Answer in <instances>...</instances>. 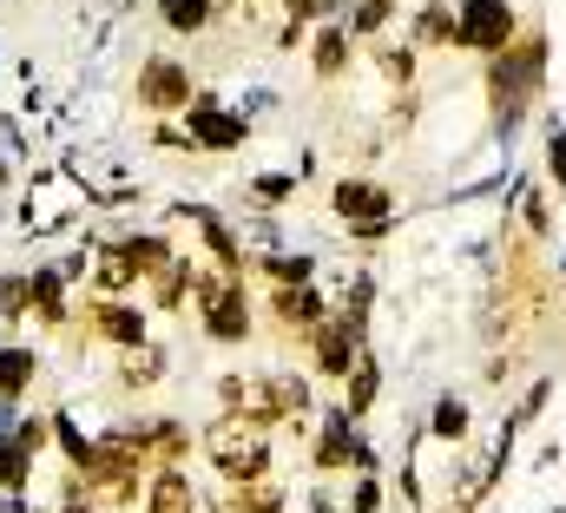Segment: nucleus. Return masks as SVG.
Returning <instances> with one entry per match:
<instances>
[{
  "label": "nucleus",
  "instance_id": "f257e3e1",
  "mask_svg": "<svg viewBox=\"0 0 566 513\" xmlns=\"http://www.w3.org/2000/svg\"><path fill=\"white\" fill-rule=\"evenodd\" d=\"M481 86H488V113H494V126L514 132L521 119H527L534 93L547 86V33H541V27H527V33H514L501 53H488Z\"/></svg>",
  "mask_w": 566,
  "mask_h": 513
},
{
  "label": "nucleus",
  "instance_id": "f03ea898",
  "mask_svg": "<svg viewBox=\"0 0 566 513\" xmlns=\"http://www.w3.org/2000/svg\"><path fill=\"white\" fill-rule=\"evenodd\" d=\"M191 316H198V329H205V343H218V349H244L258 329V310H251V283L244 276H231V270H205V283H198V296H191Z\"/></svg>",
  "mask_w": 566,
  "mask_h": 513
},
{
  "label": "nucleus",
  "instance_id": "7ed1b4c3",
  "mask_svg": "<svg viewBox=\"0 0 566 513\" xmlns=\"http://www.w3.org/2000/svg\"><path fill=\"white\" fill-rule=\"evenodd\" d=\"M86 494L99 501V507H113V513H133L145 501V474H151V461L145 454H133V448H119V441H93V454H86Z\"/></svg>",
  "mask_w": 566,
  "mask_h": 513
},
{
  "label": "nucleus",
  "instance_id": "20e7f679",
  "mask_svg": "<svg viewBox=\"0 0 566 513\" xmlns=\"http://www.w3.org/2000/svg\"><path fill=\"white\" fill-rule=\"evenodd\" d=\"M329 211L343 218V231L356 244H376V238L396 231V191L382 178H363V171H349V178L329 185Z\"/></svg>",
  "mask_w": 566,
  "mask_h": 513
},
{
  "label": "nucleus",
  "instance_id": "39448f33",
  "mask_svg": "<svg viewBox=\"0 0 566 513\" xmlns=\"http://www.w3.org/2000/svg\"><path fill=\"white\" fill-rule=\"evenodd\" d=\"M73 323L93 329V343H106V349L151 343V310H145L139 296H93L86 290V303H73Z\"/></svg>",
  "mask_w": 566,
  "mask_h": 513
},
{
  "label": "nucleus",
  "instance_id": "423d86ee",
  "mask_svg": "<svg viewBox=\"0 0 566 513\" xmlns=\"http://www.w3.org/2000/svg\"><path fill=\"white\" fill-rule=\"evenodd\" d=\"M191 93H198V80L171 53H145L139 73H133V106H139L145 119H178L191 106Z\"/></svg>",
  "mask_w": 566,
  "mask_h": 513
},
{
  "label": "nucleus",
  "instance_id": "0eeeda50",
  "mask_svg": "<svg viewBox=\"0 0 566 513\" xmlns=\"http://www.w3.org/2000/svg\"><path fill=\"white\" fill-rule=\"evenodd\" d=\"M521 33V13H514V0H461L454 7V53H501L507 40Z\"/></svg>",
  "mask_w": 566,
  "mask_h": 513
},
{
  "label": "nucleus",
  "instance_id": "6e6552de",
  "mask_svg": "<svg viewBox=\"0 0 566 513\" xmlns=\"http://www.w3.org/2000/svg\"><path fill=\"white\" fill-rule=\"evenodd\" d=\"M178 119H185L191 151H238V145L251 138V119H244L238 106H224L211 86H198V93H191V106H185Z\"/></svg>",
  "mask_w": 566,
  "mask_h": 513
},
{
  "label": "nucleus",
  "instance_id": "1a4fd4ad",
  "mask_svg": "<svg viewBox=\"0 0 566 513\" xmlns=\"http://www.w3.org/2000/svg\"><path fill=\"white\" fill-rule=\"evenodd\" d=\"M80 205H86V191L66 171H33V191L20 198V224L27 231H66V224H80Z\"/></svg>",
  "mask_w": 566,
  "mask_h": 513
},
{
  "label": "nucleus",
  "instance_id": "9d476101",
  "mask_svg": "<svg viewBox=\"0 0 566 513\" xmlns=\"http://www.w3.org/2000/svg\"><path fill=\"white\" fill-rule=\"evenodd\" d=\"M363 336H369V329H356L349 316H336V310H329V316H323V323L303 336V349H310V369H316L323 383H343V376L356 369V356H363Z\"/></svg>",
  "mask_w": 566,
  "mask_h": 513
},
{
  "label": "nucleus",
  "instance_id": "9b49d317",
  "mask_svg": "<svg viewBox=\"0 0 566 513\" xmlns=\"http://www.w3.org/2000/svg\"><path fill=\"white\" fill-rule=\"evenodd\" d=\"M369 461H376V454H369L363 428H356L343 408H329V415H323V428H316V441H310V468H316V474H349V468L363 474Z\"/></svg>",
  "mask_w": 566,
  "mask_h": 513
},
{
  "label": "nucleus",
  "instance_id": "f8f14e48",
  "mask_svg": "<svg viewBox=\"0 0 566 513\" xmlns=\"http://www.w3.org/2000/svg\"><path fill=\"white\" fill-rule=\"evenodd\" d=\"M27 323L40 329V336H60V329H73V283L60 276V263H33L27 270Z\"/></svg>",
  "mask_w": 566,
  "mask_h": 513
},
{
  "label": "nucleus",
  "instance_id": "ddd939ff",
  "mask_svg": "<svg viewBox=\"0 0 566 513\" xmlns=\"http://www.w3.org/2000/svg\"><path fill=\"white\" fill-rule=\"evenodd\" d=\"M171 224H191V231H198V244L211 251L218 270H231V276H244V270H251V251H244V238L224 224V211H211V205H171Z\"/></svg>",
  "mask_w": 566,
  "mask_h": 513
},
{
  "label": "nucleus",
  "instance_id": "4468645a",
  "mask_svg": "<svg viewBox=\"0 0 566 513\" xmlns=\"http://www.w3.org/2000/svg\"><path fill=\"white\" fill-rule=\"evenodd\" d=\"M205 270H211V263H198V256L178 251L151 283H145V310H158V316H185L191 296H198V283H205Z\"/></svg>",
  "mask_w": 566,
  "mask_h": 513
},
{
  "label": "nucleus",
  "instance_id": "2eb2a0df",
  "mask_svg": "<svg viewBox=\"0 0 566 513\" xmlns=\"http://www.w3.org/2000/svg\"><path fill=\"white\" fill-rule=\"evenodd\" d=\"M303 53H310V73H316L323 86H336V80L349 73V60H356V33H349L343 20H316Z\"/></svg>",
  "mask_w": 566,
  "mask_h": 513
},
{
  "label": "nucleus",
  "instance_id": "dca6fc26",
  "mask_svg": "<svg viewBox=\"0 0 566 513\" xmlns=\"http://www.w3.org/2000/svg\"><path fill=\"white\" fill-rule=\"evenodd\" d=\"M271 316H277V329H290V336H310V329L329 316L316 276H310V283H271Z\"/></svg>",
  "mask_w": 566,
  "mask_h": 513
},
{
  "label": "nucleus",
  "instance_id": "f3484780",
  "mask_svg": "<svg viewBox=\"0 0 566 513\" xmlns=\"http://www.w3.org/2000/svg\"><path fill=\"white\" fill-rule=\"evenodd\" d=\"M171 376V349L151 336V343H139V349H119V363H113V388L119 395H151V388Z\"/></svg>",
  "mask_w": 566,
  "mask_h": 513
},
{
  "label": "nucleus",
  "instance_id": "a211bd4d",
  "mask_svg": "<svg viewBox=\"0 0 566 513\" xmlns=\"http://www.w3.org/2000/svg\"><path fill=\"white\" fill-rule=\"evenodd\" d=\"M139 507L145 513H205V494L191 488V468H151Z\"/></svg>",
  "mask_w": 566,
  "mask_h": 513
},
{
  "label": "nucleus",
  "instance_id": "6ab92c4d",
  "mask_svg": "<svg viewBox=\"0 0 566 513\" xmlns=\"http://www.w3.org/2000/svg\"><path fill=\"white\" fill-rule=\"evenodd\" d=\"M40 376H46V356L33 349V343H0V401H27L33 388H40Z\"/></svg>",
  "mask_w": 566,
  "mask_h": 513
},
{
  "label": "nucleus",
  "instance_id": "aec40b11",
  "mask_svg": "<svg viewBox=\"0 0 566 513\" xmlns=\"http://www.w3.org/2000/svg\"><path fill=\"white\" fill-rule=\"evenodd\" d=\"M113 251L133 263V276H139V290H145V283L178 256V244H171V231H119V238H113Z\"/></svg>",
  "mask_w": 566,
  "mask_h": 513
},
{
  "label": "nucleus",
  "instance_id": "412c9836",
  "mask_svg": "<svg viewBox=\"0 0 566 513\" xmlns=\"http://www.w3.org/2000/svg\"><path fill=\"white\" fill-rule=\"evenodd\" d=\"M218 513H290V488L277 474H258V481H231L218 494Z\"/></svg>",
  "mask_w": 566,
  "mask_h": 513
},
{
  "label": "nucleus",
  "instance_id": "4be33fe9",
  "mask_svg": "<svg viewBox=\"0 0 566 513\" xmlns=\"http://www.w3.org/2000/svg\"><path fill=\"white\" fill-rule=\"evenodd\" d=\"M86 290H93V296H139V276H133V263H126V256L113 251V238H99V244H93Z\"/></svg>",
  "mask_w": 566,
  "mask_h": 513
},
{
  "label": "nucleus",
  "instance_id": "5701e85b",
  "mask_svg": "<svg viewBox=\"0 0 566 513\" xmlns=\"http://www.w3.org/2000/svg\"><path fill=\"white\" fill-rule=\"evenodd\" d=\"M151 13L171 40H198L218 27V0H151Z\"/></svg>",
  "mask_w": 566,
  "mask_h": 513
},
{
  "label": "nucleus",
  "instance_id": "b1692460",
  "mask_svg": "<svg viewBox=\"0 0 566 513\" xmlns=\"http://www.w3.org/2000/svg\"><path fill=\"white\" fill-rule=\"evenodd\" d=\"M145 421H151V468H185L198 448L191 421H178V415H145Z\"/></svg>",
  "mask_w": 566,
  "mask_h": 513
},
{
  "label": "nucleus",
  "instance_id": "393cba45",
  "mask_svg": "<svg viewBox=\"0 0 566 513\" xmlns=\"http://www.w3.org/2000/svg\"><path fill=\"white\" fill-rule=\"evenodd\" d=\"M369 66H376V80H382V86H396V93H409V86H416V73H422V53H416L409 40H402V46H396V40H376V53H369Z\"/></svg>",
  "mask_w": 566,
  "mask_h": 513
},
{
  "label": "nucleus",
  "instance_id": "a878e982",
  "mask_svg": "<svg viewBox=\"0 0 566 513\" xmlns=\"http://www.w3.org/2000/svg\"><path fill=\"white\" fill-rule=\"evenodd\" d=\"M376 395H382V369H376V356L363 349V356H356V369L343 376V401H336V408H343L349 421H363V415L376 408Z\"/></svg>",
  "mask_w": 566,
  "mask_h": 513
},
{
  "label": "nucleus",
  "instance_id": "bb28decb",
  "mask_svg": "<svg viewBox=\"0 0 566 513\" xmlns=\"http://www.w3.org/2000/svg\"><path fill=\"white\" fill-rule=\"evenodd\" d=\"M46 428H53L60 461H66V468H86V454H93V441H99V435H86V421H80L73 408H53V415H46Z\"/></svg>",
  "mask_w": 566,
  "mask_h": 513
},
{
  "label": "nucleus",
  "instance_id": "cd10ccee",
  "mask_svg": "<svg viewBox=\"0 0 566 513\" xmlns=\"http://www.w3.org/2000/svg\"><path fill=\"white\" fill-rule=\"evenodd\" d=\"M251 270L271 276V283H310L316 276V256L310 251H251Z\"/></svg>",
  "mask_w": 566,
  "mask_h": 513
},
{
  "label": "nucleus",
  "instance_id": "c85d7f7f",
  "mask_svg": "<svg viewBox=\"0 0 566 513\" xmlns=\"http://www.w3.org/2000/svg\"><path fill=\"white\" fill-rule=\"evenodd\" d=\"M448 40H454V7H448V0H428V7H416L409 46L422 53V46H448Z\"/></svg>",
  "mask_w": 566,
  "mask_h": 513
},
{
  "label": "nucleus",
  "instance_id": "c756f323",
  "mask_svg": "<svg viewBox=\"0 0 566 513\" xmlns=\"http://www.w3.org/2000/svg\"><path fill=\"white\" fill-rule=\"evenodd\" d=\"M389 20H396V0H349V7H343V27H349L356 40H382Z\"/></svg>",
  "mask_w": 566,
  "mask_h": 513
},
{
  "label": "nucleus",
  "instance_id": "7c9ffc66",
  "mask_svg": "<svg viewBox=\"0 0 566 513\" xmlns=\"http://www.w3.org/2000/svg\"><path fill=\"white\" fill-rule=\"evenodd\" d=\"M0 494H33V454L13 435H0Z\"/></svg>",
  "mask_w": 566,
  "mask_h": 513
},
{
  "label": "nucleus",
  "instance_id": "2f4dec72",
  "mask_svg": "<svg viewBox=\"0 0 566 513\" xmlns=\"http://www.w3.org/2000/svg\"><path fill=\"white\" fill-rule=\"evenodd\" d=\"M428 435H434V441H448V448H461V441H468V401L441 395V401H434V415H428Z\"/></svg>",
  "mask_w": 566,
  "mask_h": 513
},
{
  "label": "nucleus",
  "instance_id": "473e14b6",
  "mask_svg": "<svg viewBox=\"0 0 566 513\" xmlns=\"http://www.w3.org/2000/svg\"><path fill=\"white\" fill-rule=\"evenodd\" d=\"M27 270H0V329H27Z\"/></svg>",
  "mask_w": 566,
  "mask_h": 513
},
{
  "label": "nucleus",
  "instance_id": "72a5a7b5",
  "mask_svg": "<svg viewBox=\"0 0 566 513\" xmlns=\"http://www.w3.org/2000/svg\"><path fill=\"white\" fill-rule=\"evenodd\" d=\"M7 435H13V441H20V448L33 454V461H40V454L53 448V428H46V415H13V428H7Z\"/></svg>",
  "mask_w": 566,
  "mask_h": 513
},
{
  "label": "nucleus",
  "instance_id": "f704fd0d",
  "mask_svg": "<svg viewBox=\"0 0 566 513\" xmlns=\"http://www.w3.org/2000/svg\"><path fill=\"white\" fill-rule=\"evenodd\" d=\"M296 178H303V171H271V178H251V198H258V205H283V198H296Z\"/></svg>",
  "mask_w": 566,
  "mask_h": 513
},
{
  "label": "nucleus",
  "instance_id": "c9c22d12",
  "mask_svg": "<svg viewBox=\"0 0 566 513\" xmlns=\"http://www.w3.org/2000/svg\"><path fill=\"white\" fill-rule=\"evenodd\" d=\"M218 383V408H251V395H258V376H211Z\"/></svg>",
  "mask_w": 566,
  "mask_h": 513
},
{
  "label": "nucleus",
  "instance_id": "e433bc0d",
  "mask_svg": "<svg viewBox=\"0 0 566 513\" xmlns=\"http://www.w3.org/2000/svg\"><path fill=\"white\" fill-rule=\"evenodd\" d=\"M343 7H349V0H283V13H290V20H310V27H316V20H343Z\"/></svg>",
  "mask_w": 566,
  "mask_h": 513
},
{
  "label": "nucleus",
  "instance_id": "4c0bfd02",
  "mask_svg": "<svg viewBox=\"0 0 566 513\" xmlns=\"http://www.w3.org/2000/svg\"><path fill=\"white\" fill-rule=\"evenodd\" d=\"M296 46H310V20H290V13H283V27H277V53H296Z\"/></svg>",
  "mask_w": 566,
  "mask_h": 513
},
{
  "label": "nucleus",
  "instance_id": "58836bf2",
  "mask_svg": "<svg viewBox=\"0 0 566 513\" xmlns=\"http://www.w3.org/2000/svg\"><path fill=\"white\" fill-rule=\"evenodd\" d=\"M547 171H554V185H560V198H566V132L547 138Z\"/></svg>",
  "mask_w": 566,
  "mask_h": 513
},
{
  "label": "nucleus",
  "instance_id": "ea45409f",
  "mask_svg": "<svg viewBox=\"0 0 566 513\" xmlns=\"http://www.w3.org/2000/svg\"><path fill=\"white\" fill-rule=\"evenodd\" d=\"M151 145H165V151H191V138H185V126H151Z\"/></svg>",
  "mask_w": 566,
  "mask_h": 513
},
{
  "label": "nucleus",
  "instance_id": "a19ab883",
  "mask_svg": "<svg viewBox=\"0 0 566 513\" xmlns=\"http://www.w3.org/2000/svg\"><path fill=\"white\" fill-rule=\"evenodd\" d=\"M527 231H534V238L547 231V198H527Z\"/></svg>",
  "mask_w": 566,
  "mask_h": 513
},
{
  "label": "nucleus",
  "instance_id": "79ce46f5",
  "mask_svg": "<svg viewBox=\"0 0 566 513\" xmlns=\"http://www.w3.org/2000/svg\"><path fill=\"white\" fill-rule=\"evenodd\" d=\"M13 178H20V171H13V151H7V145H0V198H7V191H13Z\"/></svg>",
  "mask_w": 566,
  "mask_h": 513
},
{
  "label": "nucleus",
  "instance_id": "37998d69",
  "mask_svg": "<svg viewBox=\"0 0 566 513\" xmlns=\"http://www.w3.org/2000/svg\"><path fill=\"white\" fill-rule=\"evenodd\" d=\"M53 513H99V501H53Z\"/></svg>",
  "mask_w": 566,
  "mask_h": 513
},
{
  "label": "nucleus",
  "instance_id": "c03bdc74",
  "mask_svg": "<svg viewBox=\"0 0 566 513\" xmlns=\"http://www.w3.org/2000/svg\"><path fill=\"white\" fill-rule=\"evenodd\" d=\"M13 415H20V408H13V401H0V435L13 428Z\"/></svg>",
  "mask_w": 566,
  "mask_h": 513
},
{
  "label": "nucleus",
  "instance_id": "a18cd8bd",
  "mask_svg": "<svg viewBox=\"0 0 566 513\" xmlns=\"http://www.w3.org/2000/svg\"><path fill=\"white\" fill-rule=\"evenodd\" d=\"M349 513H382V507H356V501H349Z\"/></svg>",
  "mask_w": 566,
  "mask_h": 513
},
{
  "label": "nucleus",
  "instance_id": "49530a36",
  "mask_svg": "<svg viewBox=\"0 0 566 513\" xmlns=\"http://www.w3.org/2000/svg\"><path fill=\"white\" fill-rule=\"evenodd\" d=\"M441 513H474V507H461V501H454V507H441Z\"/></svg>",
  "mask_w": 566,
  "mask_h": 513
},
{
  "label": "nucleus",
  "instance_id": "de8ad7c7",
  "mask_svg": "<svg viewBox=\"0 0 566 513\" xmlns=\"http://www.w3.org/2000/svg\"><path fill=\"white\" fill-rule=\"evenodd\" d=\"M560 310H566V276H560Z\"/></svg>",
  "mask_w": 566,
  "mask_h": 513
}]
</instances>
